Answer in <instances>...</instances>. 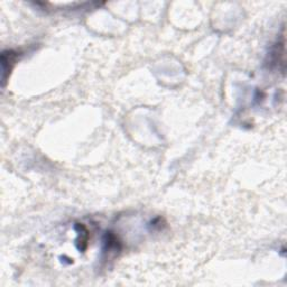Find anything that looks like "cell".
<instances>
[{"instance_id": "6da1fadb", "label": "cell", "mask_w": 287, "mask_h": 287, "mask_svg": "<svg viewBox=\"0 0 287 287\" xmlns=\"http://www.w3.org/2000/svg\"><path fill=\"white\" fill-rule=\"evenodd\" d=\"M17 58V54L13 51H5L2 55V65H3V85L7 80V74L11 73L13 65Z\"/></svg>"}]
</instances>
